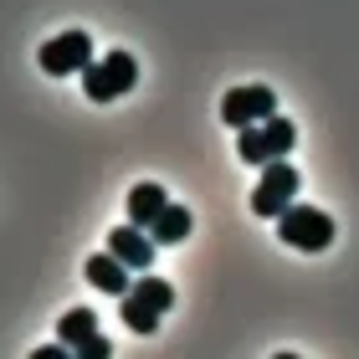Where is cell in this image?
Returning a JSON list of instances; mask_svg holds the SVG:
<instances>
[{"label": "cell", "mask_w": 359, "mask_h": 359, "mask_svg": "<svg viewBox=\"0 0 359 359\" xmlns=\"http://www.w3.org/2000/svg\"><path fill=\"white\" fill-rule=\"evenodd\" d=\"M108 252L118 257L128 272H149V267H154V236L144 231V226H134V221L108 231Z\"/></svg>", "instance_id": "52a82bcc"}, {"label": "cell", "mask_w": 359, "mask_h": 359, "mask_svg": "<svg viewBox=\"0 0 359 359\" xmlns=\"http://www.w3.org/2000/svg\"><path fill=\"white\" fill-rule=\"evenodd\" d=\"M36 62H41L46 77H72V72H83L93 62V36L88 31H62V36H52L36 52Z\"/></svg>", "instance_id": "5b68a950"}, {"label": "cell", "mask_w": 359, "mask_h": 359, "mask_svg": "<svg viewBox=\"0 0 359 359\" xmlns=\"http://www.w3.org/2000/svg\"><path fill=\"white\" fill-rule=\"evenodd\" d=\"M190 226H195V216H190V210L185 205H165V210H159V221L149 226V236H154V247H180V241H185L190 236Z\"/></svg>", "instance_id": "30bf717a"}, {"label": "cell", "mask_w": 359, "mask_h": 359, "mask_svg": "<svg viewBox=\"0 0 359 359\" xmlns=\"http://www.w3.org/2000/svg\"><path fill=\"white\" fill-rule=\"evenodd\" d=\"M277 113V93L262 88V83H252V88H236V93H226L221 97V123H231V128H247V123H262Z\"/></svg>", "instance_id": "8992f818"}, {"label": "cell", "mask_w": 359, "mask_h": 359, "mask_svg": "<svg viewBox=\"0 0 359 359\" xmlns=\"http://www.w3.org/2000/svg\"><path fill=\"white\" fill-rule=\"evenodd\" d=\"M170 205V195L154 185V180H144V185H134L128 190V221L134 226H144V231H149V226L159 221V210Z\"/></svg>", "instance_id": "9c48e42d"}, {"label": "cell", "mask_w": 359, "mask_h": 359, "mask_svg": "<svg viewBox=\"0 0 359 359\" xmlns=\"http://www.w3.org/2000/svg\"><path fill=\"white\" fill-rule=\"evenodd\" d=\"M277 236H283L292 252H323L334 241V216H323L318 205L292 201L287 210H277Z\"/></svg>", "instance_id": "3957f363"}, {"label": "cell", "mask_w": 359, "mask_h": 359, "mask_svg": "<svg viewBox=\"0 0 359 359\" xmlns=\"http://www.w3.org/2000/svg\"><path fill=\"white\" fill-rule=\"evenodd\" d=\"M118 313H123V323H128V329H134V334H154V329H159V318H165V313H159L154 303H144L139 292H123Z\"/></svg>", "instance_id": "8fae6325"}, {"label": "cell", "mask_w": 359, "mask_h": 359, "mask_svg": "<svg viewBox=\"0 0 359 359\" xmlns=\"http://www.w3.org/2000/svg\"><path fill=\"white\" fill-rule=\"evenodd\" d=\"M128 292H139V298H144V303H154L159 313H170V308H175V287L165 283V277H139V283L128 287Z\"/></svg>", "instance_id": "4fadbf2b"}, {"label": "cell", "mask_w": 359, "mask_h": 359, "mask_svg": "<svg viewBox=\"0 0 359 359\" xmlns=\"http://www.w3.org/2000/svg\"><path fill=\"white\" fill-rule=\"evenodd\" d=\"M292 144H298V128H292V118H283V113H272V118H262V123L236 128V154L247 159V165H272V159H287Z\"/></svg>", "instance_id": "6da1fadb"}, {"label": "cell", "mask_w": 359, "mask_h": 359, "mask_svg": "<svg viewBox=\"0 0 359 359\" xmlns=\"http://www.w3.org/2000/svg\"><path fill=\"white\" fill-rule=\"evenodd\" d=\"M298 185H303V175L292 170L287 159H272V165H262V185L252 190V210L267 216V221H277V210H287L292 201H298Z\"/></svg>", "instance_id": "277c9868"}, {"label": "cell", "mask_w": 359, "mask_h": 359, "mask_svg": "<svg viewBox=\"0 0 359 359\" xmlns=\"http://www.w3.org/2000/svg\"><path fill=\"white\" fill-rule=\"evenodd\" d=\"M72 354H77V359H108V354H113V339H103V334H88V339H83V344H77Z\"/></svg>", "instance_id": "5bb4252c"}, {"label": "cell", "mask_w": 359, "mask_h": 359, "mask_svg": "<svg viewBox=\"0 0 359 359\" xmlns=\"http://www.w3.org/2000/svg\"><path fill=\"white\" fill-rule=\"evenodd\" d=\"M139 83V62L128 52H108V57H93L83 67V93L93 97V103H113V97L134 93Z\"/></svg>", "instance_id": "7a4b0ae2"}, {"label": "cell", "mask_w": 359, "mask_h": 359, "mask_svg": "<svg viewBox=\"0 0 359 359\" xmlns=\"http://www.w3.org/2000/svg\"><path fill=\"white\" fill-rule=\"evenodd\" d=\"M88 334H97V313H93V308H72V313L57 318V339H62L67 349H77Z\"/></svg>", "instance_id": "7c38bea8"}, {"label": "cell", "mask_w": 359, "mask_h": 359, "mask_svg": "<svg viewBox=\"0 0 359 359\" xmlns=\"http://www.w3.org/2000/svg\"><path fill=\"white\" fill-rule=\"evenodd\" d=\"M88 283L97 287V292H108V298H123V292L128 287H134V283H128V267L118 262V257H113V252H97V257H88Z\"/></svg>", "instance_id": "ba28073f"}]
</instances>
